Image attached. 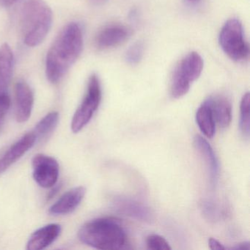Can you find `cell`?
<instances>
[{
  "mask_svg": "<svg viewBox=\"0 0 250 250\" xmlns=\"http://www.w3.org/2000/svg\"><path fill=\"white\" fill-rule=\"evenodd\" d=\"M83 49L81 27L71 22L63 27L57 36L46 55V74L52 84L61 81L75 63Z\"/></svg>",
  "mask_w": 250,
  "mask_h": 250,
  "instance_id": "1",
  "label": "cell"
},
{
  "mask_svg": "<svg viewBox=\"0 0 250 250\" xmlns=\"http://www.w3.org/2000/svg\"><path fill=\"white\" fill-rule=\"evenodd\" d=\"M194 146L200 157L204 161L210 187L215 188L219 179V167L214 151L207 140L200 135L194 137Z\"/></svg>",
  "mask_w": 250,
  "mask_h": 250,
  "instance_id": "8",
  "label": "cell"
},
{
  "mask_svg": "<svg viewBox=\"0 0 250 250\" xmlns=\"http://www.w3.org/2000/svg\"><path fill=\"white\" fill-rule=\"evenodd\" d=\"M36 142L34 133L30 132L23 136L17 143L0 158V174L3 173L10 167L20 160L30 148L33 147Z\"/></svg>",
  "mask_w": 250,
  "mask_h": 250,
  "instance_id": "10",
  "label": "cell"
},
{
  "mask_svg": "<svg viewBox=\"0 0 250 250\" xmlns=\"http://www.w3.org/2000/svg\"><path fill=\"white\" fill-rule=\"evenodd\" d=\"M60 115L58 112H52L42 118L35 127L33 132L36 137V141H42L49 137L55 131L59 122Z\"/></svg>",
  "mask_w": 250,
  "mask_h": 250,
  "instance_id": "18",
  "label": "cell"
},
{
  "mask_svg": "<svg viewBox=\"0 0 250 250\" xmlns=\"http://www.w3.org/2000/svg\"><path fill=\"white\" fill-rule=\"evenodd\" d=\"M85 194L86 188L83 187H75L69 190L49 208V213L55 216L71 213L80 206Z\"/></svg>",
  "mask_w": 250,
  "mask_h": 250,
  "instance_id": "11",
  "label": "cell"
},
{
  "mask_svg": "<svg viewBox=\"0 0 250 250\" xmlns=\"http://www.w3.org/2000/svg\"><path fill=\"white\" fill-rule=\"evenodd\" d=\"M196 121L201 132L208 138H212L216 131V122L210 105L205 101L197 109Z\"/></svg>",
  "mask_w": 250,
  "mask_h": 250,
  "instance_id": "17",
  "label": "cell"
},
{
  "mask_svg": "<svg viewBox=\"0 0 250 250\" xmlns=\"http://www.w3.org/2000/svg\"><path fill=\"white\" fill-rule=\"evenodd\" d=\"M112 205L117 211L126 216L144 222H150L152 220L153 215L148 208L128 197H115L112 201Z\"/></svg>",
  "mask_w": 250,
  "mask_h": 250,
  "instance_id": "14",
  "label": "cell"
},
{
  "mask_svg": "<svg viewBox=\"0 0 250 250\" xmlns=\"http://www.w3.org/2000/svg\"><path fill=\"white\" fill-rule=\"evenodd\" d=\"M107 0H91L92 3L94 5H102L106 2Z\"/></svg>",
  "mask_w": 250,
  "mask_h": 250,
  "instance_id": "27",
  "label": "cell"
},
{
  "mask_svg": "<svg viewBox=\"0 0 250 250\" xmlns=\"http://www.w3.org/2000/svg\"><path fill=\"white\" fill-rule=\"evenodd\" d=\"M34 104L33 90L25 82H18L15 86L16 118L19 123L30 119Z\"/></svg>",
  "mask_w": 250,
  "mask_h": 250,
  "instance_id": "9",
  "label": "cell"
},
{
  "mask_svg": "<svg viewBox=\"0 0 250 250\" xmlns=\"http://www.w3.org/2000/svg\"><path fill=\"white\" fill-rule=\"evenodd\" d=\"M209 248L212 250H226V247H224L223 244H221L219 241L213 238L208 239Z\"/></svg>",
  "mask_w": 250,
  "mask_h": 250,
  "instance_id": "23",
  "label": "cell"
},
{
  "mask_svg": "<svg viewBox=\"0 0 250 250\" xmlns=\"http://www.w3.org/2000/svg\"><path fill=\"white\" fill-rule=\"evenodd\" d=\"M54 187H55V188H52V191L49 192V195H48V198L49 199L52 198L54 196H55V194H56L58 192V191L61 189V185L56 186V184H55V185L54 186Z\"/></svg>",
  "mask_w": 250,
  "mask_h": 250,
  "instance_id": "26",
  "label": "cell"
},
{
  "mask_svg": "<svg viewBox=\"0 0 250 250\" xmlns=\"http://www.w3.org/2000/svg\"><path fill=\"white\" fill-rule=\"evenodd\" d=\"M129 36L130 31L126 27L119 24H112L98 33L95 43L99 49H109L124 43Z\"/></svg>",
  "mask_w": 250,
  "mask_h": 250,
  "instance_id": "12",
  "label": "cell"
},
{
  "mask_svg": "<svg viewBox=\"0 0 250 250\" xmlns=\"http://www.w3.org/2000/svg\"><path fill=\"white\" fill-rule=\"evenodd\" d=\"M33 175L36 182L43 188H52L58 182L60 166L58 161L46 155L37 154L32 160Z\"/></svg>",
  "mask_w": 250,
  "mask_h": 250,
  "instance_id": "7",
  "label": "cell"
},
{
  "mask_svg": "<svg viewBox=\"0 0 250 250\" xmlns=\"http://www.w3.org/2000/svg\"><path fill=\"white\" fill-rule=\"evenodd\" d=\"M17 1L19 0H0V5L4 7H10L16 3Z\"/></svg>",
  "mask_w": 250,
  "mask_h": 250,
  "instance_id": "25",
  "label": "cell"
},
{
  "mask_svg": "<svg viewBox=\"0 0 250 250\" xmlns=\"http://www.w3.org/2000/svg\"><path fill=\"white\" fill-rule=\"evenodd\" d=\"M210 105L215 122L222 128L229 126L232 120V106L226 96H212L206 99Z\"/></svg>",
  "mask_w": 250,
  "mask_h": 250,
  "instance_id": "15",
  "label": "cell"
},
{
  "mask_svg": "<svg viewBox=\"0 0 250 250\" xmlns=\"http://www.w3.org/2000/svg\"><path fill=\"white\" fill-rule=\"evenodd\" d=\"M144 52V46L142 42H137L127 51L125 60L131 65H135L141 61Z\"/></svg>",
  "mask_w": 250,
  "mask_h": 250,
  "instance_id": "20",
  "label": "cell"
},
{
  "mask_svg": "<svg viewBox=\"0 0 250 250\" xmlns=\"http://www.w3.org/2000/svg\"><path fill=\"white\" fill-rule=\"evenodd\" d=\"M11 106V99L8 93L0 94V128Z\"/></svg>",
  "mask_w": 250,
  "mask_h": 250,
  "instance_id": "22",
  "label": "cell"
},
{
  "mask_svg": "<svg viewBox=\"0 0 250 250\" xmlns=\"http://www.w3.org/2000/svg\"><path fill=\"white\" fill-rule=\"evenodd\" d=\"M219 44L225 54L234 61H245L250 55L249 45L244 40L241 21L236 19L228 20L221 30Z\"/></svg>",
  "mask_w": 250,
  "mask_h": 250,
  "instance_id": "5",
  "label": "cell"
},
{
  "mask_svg": "<svg viewBox=\"0 0 250 250\" xmlns=\"http://www.w3.org/2000/svg\"><path fill=\"white\" fill-rule=\"evenodd\" d=\"M147 249L152 250H169L171 247L164 237L159 235H150L146 239Z\"/></svg>",
  "mask_w": 250,
  "mask_h": 250,
  "instance_id": "21",
  "label": "cell"
},
{
  "mask_svg": "<svg viewBox=\"0 0 250 250\" xmlns=\"http://www.w3.org/2000/svg\"><path fill=\"white\" fill-rule=\"evenodd\" d=\"M203 68V58L197 52H191L184 57L172 73L170 85L172 98L180 99L185 96L191 84L201 75Z\"/></svg>",
  "mask_w": 250,
  "mask_h": 250,
  "instance_id": "4",
  "label": "cell"
},
{
  "mask_svg": "<svg viewBox=\"0 0 250 250\" xmlns=\"http://www.w3.org/2000/svg\"><path fill=\"white\" fill-rule=\"evenodd\" d=\"M250 93H246L240 106V129L247 138L250 137Z\"/></svg>",
  "mask_w": 250,
  "mask_h": 250,
  "instance_id": "19",
  "label": "cell"
},
{
  "mask_svg": "<svg viewBox=\"0 0 250 250\" xmlns=\"http://www.w3.org/2000/svg\"><path fill=\"white\" fill-rule=\"evenodd\" d=\"M53 14L43 0H27L20 14V26L24 43L29 47L39 46L52 27Z\"/></svg>",
  "mask_w": 250,
  "mask_h": 250,
  "instance_id": "3",
  "label": "cell"
},
{
  "mask_svg": "<svg viewBox=\"0 0 250 250\" xmlns=\"http://www.w3.org/2000/svg\"><path fill=\"white\" fill-rule=\"evenodd\" d=\"M102 100L100 82L96 74L89 79L87 92L81 104L74 113L71 128L74 133H78L87 125L99 108Z\"/></svg>",
  "mask_w": 250,
  "mask_h": 250,
  "instance_id": "6",
  "label": "cell"
},
{
  "mask_svg": "<svg viewBox=\"0 0 250 250\" xmlns=\"http://www.w3.org/2000/svg\"><path fill=\"white\" fill-rule=\"evenodd\" d=\"M62 228L58 224H49L35 231L29 238L27 250H42L47 248L61 235Z\"/></svg>",
  "mask_w": 250,
  "mask_h": 250,
  "instance_id": "13",
  "label": "cell"
},
{
  "mask_svg": "<svg viewBox=\"0 0 250 250\" xmlns=\"http://www.w3.org/2000/svg\"><path fill=\"white\" fill-rule=\"evenodd\" d=\"M250 242H243L241 244H237L235 247H231L229 250H250Z\"/></svg>",
  "mask_w": 250,
  "mask_h": 250,
  "instance_id": "24",
  "label": "cell"
},
{
  "mask_svg": "<svg viewBox=\"0 0 250 250\" xmlns=\"http://www.w3.org/2000/svg\"><path fill=\"white\" fill-rule=\"evenodd\" d=\"M78 237L84 244L98 250H121L126 244V234L119 219L104 217L93 219L81 227Z\"/></svg>",
  "mask_w": 250,
  "mask_h": 250,
  "instance_id": "2",
  "label": "cell"
},
{
  "mask_svg": "<svg viewBox=\"0 0 250 250\" xmlns=\"http://www.w3.org/2000/svg\"><path fill=\"white\" fill-rule=\"evenodd\" d=\"M14 71V55L9 45L0 46V94L8 91Z\"/></svg>",
  "mask_w": 250,
  "mask_h": 250,
  "instance_id": "16",
  "label": "cell"
}]
</instances>
